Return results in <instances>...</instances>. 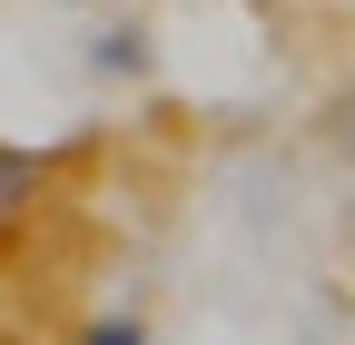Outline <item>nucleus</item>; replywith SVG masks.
<instances>
[{"label": "nucleus", "instance_id": "obj_5", "mask_svg": "<svg viewBox=\"0 0 355 345\" xmlns=\"http://www.w3.org/2000/svg\"><path fill=\"white\" fill-rule=\"evenodd\" d=\"M69 10H89V0H69Z\"/></svg>", "mask_w": 355, "mask_h": 345}, {"label": "nucleus", "instance_id": "obj_4", "mask_svg": "<svg viewBox=\"0 0 355 345\" xmlns=\"http://www.w3.org/2000/svg\"><path fill=\"white\" fill-rule=\"evenodd\" d=\"M326 139H336V148H345V158H355V89H345V99H336V109H326Z\"/></svg>", "mask_w": 355, "mask_h": 345}, {"label": "nucleus", "instance_id": "obj_1", "mask_svg": "<svg viewBox=\"0 0 355 345\" xmlns=\"http://www.w3.org/2000/svg\"><path fill=\"white\" fill-rule=\"evenodd\" d=\"M79 60L99 69V79H148V69H158V50H148V30H139V20H99Z\"/></svg>", "mask_w": 355, "mask_h": 345}, {"label": "nucleus", "instance_id": "obj_2", "mask_svg": "<svg viewBox=\"0 0 355 345\" xmlns=\"http://www.w3.org/2000/svg\"><path fill=\"white\" fill-rule=\"evenodd\" d=\"M30 188H40V158L30 148H0V207H30Z\"/></svg>", "mask_w": 355, "mask_h": 345}, {"label": "nucleus", "instance_id": "obj_3", "mask_svg": "<svg viewBox=\"0 0 355 345\" xmlns=\"http://www.w3.org/2000/svg\"><path fill=\"white\" fill-rule=\"evenodd\" d=\"M79 345H148L139 316H99V326H79Z\"/></svg>", "mask_w": 355, "mask_h": 345}]
</instances>
